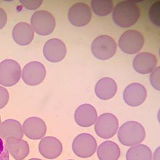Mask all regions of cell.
Returning <instances> with one entry per match:
<instances>
[{
    "label": "cell",
    "instance_id": "obj_1",
    "mask_svg": "<svg viewBox=\"0 0 160 160\" xmlns=\"http://www.w3.org/2000/svg\"><path fill=\"white\" fill-rule=\"evenodd\" d=\"M140 16V9L132 1L118 3L113 11V19L118 26L128 28L136 24Z\"/></svg>",
    "mask_w": 160,
    "mask_h": 160
},
{
    "label": "cell",
    "instance_id": "obj_2",
    "mask_svg": "<svg viewBox=\"0 0 160 160\" xmlns=\"http://www.w3.org/2000/svg\"><path fill=\"white\" fill-rule=\"evenodd\" d=\"M118 139L122 145L132 147L140 144L146 138V130L142 125L135 121L124 123L119 128Z\"/></svg>",
    "mask_w": 160,
    "mask_h": 160
},
{
    "label": "cell",
    "instance_id": "obj_3",
    "mask_svg": "<svg viewBox=\"0 0 160 160\" xmlns=\"http://www.w3.org/2000/svg\"><path fill=\"white\" fill-rule=\"evenodd\" d=\"M117 50L115 40L107 35H102L95 39L92 44V52L95 58L108 60L114 56Z\"/></svg>",
    "mask_w": 160,
    "mask_h": 160
},
{
    "label": "cell",
    "instance_id": "obj_4",
    "mask_svg": "<svg viewBox=\"0 0 160 160\" xmlns=\"http://www.w3.org/2000/svg\"><path fill=\"white\" fill-rule=\"evenodd\" d=\"M31 26L33 31L40 36H48L56 28V19L49 12L39 10L32 15Z\"/></svg>",
    "mask_w": 160,
    "mask_h": 160
},
{
    "label": "cell",
    "instance_id": "obj_5",
    "mask_svg": "<svg viewBox=\"0 0 160 160\" xmlns=\"http://www.w3.org/2000/svg\"><path fill=\"white\" fill-rule=\"evenodd\" d=\"M118 45L120 49L125 53L129 55L138 53L143 48L144 38L141 33L136 30H128L120 36Z\"/></svg>",
    "mask_w": 160,
    "mask_h": 160
},
{
    "label": "cell",
    "instance_id": "obj_6",
    "mask_svg": "<svg viewBox=\"0 0 160 160\" xmlns=\"http://www.w3.org/2000/svg\"><path fill=\"white\" fill-rule=\"evenodd\" d=\"M21 76V67L16 61L6 59L0 63V85L13 86L19 82Z\"/></svg>",
    "mask_w": 160,
    "mask_h": 160
},
{
    "label": "cell",
    "instance_id": "obj_7",
    "mask_svg": "<svg viewBox=\"0 0 160 160\" xmlns=\"http://www.w3.org/2000/svg\"><path fill=\"white\" fill-rule=\"evenodd\" d=\"M96 139L92 135L83 133L75 138L72 143V149L75 155L81 158H88L96 153Z\"/></svg>",
    "mask_w": 160,
    "mask_h": 160
},
{
    "label": "cell",
    "instance_id": "obj_8",
    "mask_svg": "<svg viewBox=\"0 0 160 160\" xmlns=\"http://www.w3.org/2000/svg\"><path fill=\"white\" fill-rule=\"evenodd\" d=\"M95 132L98 136L103 139H109L113 137L119 129V122L115 115L106 113L98 118L95 123Z\"/></svg>",
    "mask_w": 160,
    "mask_h": 160
},
{
    "label": "cell",
    "instance_id": "obj_9",
    "mask_svg": "<svg viewBox=\"0 0 160 160\" xmlns=\"http://www.w3.org/2000/svg\"><path fill=\"white\" fill-rule=\"evenodd\" d=\"M46 76V68L39 62L28 63L23 68L22 73L23 81L29 86H36L42 83Z\"/></svg>",
    "mask_w": 160,
    "mask_h": 160
},
{
    "label": "cell",
    "instance_id": "obj_10",
    "mask_svg": "<svg viewBox=\"0 0 160 160\" xmlns=\"http://www.w3.org/2000/svg\"><path fill=\"white\" fill-rule=\"evenodd\" d=\"M92 11L87 4L79 2L75 3L68 11V19L73 26L83 27L92 19Z\"/></svg>",
    "mask_w": 160,
    "mask_h": 160
},
{
    "label": "cell",
    "instance_id": "obj_11",
    "mask_svg": "<svg viewBox=\"0 0 160 160\" xmlns=\"http://www.w3.org/2000/svg\"><path fill=\"white\" fill-rule=\"evenodd\" d=\"M66 53V44L59 39H50L44 45V57L50 62L57 63L62 61Z\"/></svg>",
    "mask_w": 160,
    "mask_h": 160
},
{
    "label": "cell",
    "instance_id": "obj_12",
    "mask_svg": "<svg viewBox=\"0 0 160 160\" xmlns=\"http://www.w3.org/2000/svg\"><path fill=\"white\" fill-rule=\"evenodd\" d=\"M124 102L131 107L142 105L147 98V90L142 84L132 83L128 86L123 92Z\"/></svg>",
    "mask_w": 160,
    "mask_h": 160
},
{
    "label": "cell",
    "instance_id": "obj_13",
    "mask_svg": "<svg viewBox=\"0 0 160 160\" xmlns=\"http://www.w3.org/2000/svg\"><path fill=\"white\" fill-rule=\"evenodd\" d=\"M23 133L28 138L37 140L42 139L46 133V124L43 119L37 117L27 119L23 124Z\"/></svg>",
    "mask_w": 160,
    "mask_h": 160
},
{
    "label": "cell",
    "instance_id": "obj_14",
    "mask_svg": "<svg viewBox=\"0 0 160 160\" xmlns=\"http://www.w3.org/2000/svg\"><path fill=\"white\" fill-rule=\"evenodd\" d=\"M96 108L92 105L85 103L79 106L74 113V119L78 126L88 128L95 124L98 119Z\"/></svg>",
    "mask_w": 160,
    "mask_h": 160
},
{
    "label": "cell",
    "instance_id": "obj_15",
    "mask_svg": "<svg viewBox=\"0 0 160 160\" xmlns=\"http://www.w3.org/2000/svg\"><path fill=\"white\" fill-rule=\"evenodd\" d=\"M39 151L44 158L53 159L61 155L63 151V146L58 139L52 136H48L43 138L40 141Z\"/></svg>",
    "mask_w": 160,
    "mask_h": 160
},
{
    "label": "cell",
    "instance_id": "obj_16",
    "mask_svg": "<svg viewBox=\"0 0 160 160\" xmlns=\"http://www.w3.org/2000/svg\"><path fill=\"white\" fill-rule=\"evenodd\" d=\"M158 59L155 55L149 52H142L135 57L133 67L135 71L140 74L152 73L156 68Z\"/></svg>",
    "mask_w": 160,
    "mask_h": 160
},
{
    "label": "cell",
    "instance_id": "obj_17",
    "mask_svg": "<svg viewBox=\"0 0 160 160\" xmlns=\"http://www.w3.org/2000/svg\"><path fill=\"white\" fill-rule=\"evenodd\" d=\"M5 141L9 153L16 160H23L28 156L29 147L26 141L16 138H9Z\"/></svg>",
    "mask_w": 160,
    "mask_h": 160
},
{
    "label": "cell",
    "instance_id": "obj_18",
    "mask_svg": "<svg viewBox=\"0 0 160 160\" xmlns=\"http://www.w3.org/2000/svg\"><path fill=\"white\" fill-rule=\"evenodd\" d=\"M118 91L116 82L112 78H103L99 79L95 86V93L102 100L113 98Z\"/></svg>",
    "mask_w": 160,
    "mask_h": 160
},
{
    "label": "cell",
    "instance_id": "obj_19",
    "mask_svg": "<svg viewBox=\"0 0 160 160\" xmlns=\"http://www.w3.org/2000/svg\"><path fill=\"white\" fill-rule=\"evenodd\" d=\"M13 40L20 46H27L31 43L34 38V31L32 27L26 22L16 24L12 32Z\"/></svg>",
    "mask_w": 160,
    "mask_h": 160
},
{
    "label": "cell",
    "instance_id": "obj_20",
    "mask_svg": "<svg viewBox=\"0 0 160 160\" xmlns=\"http://www.w3.org/2000/svg\"><path fill=\"white\" fill-rule=\"evenodd\" d=\"M23 127L17 120L7 119L0 124V138L6 140L9 138L22 139Z\"/></svg>",
    "mask_w": 160,
    "mask_h": 160
},
{
    "label": "cell",
    "instance_id": "obj_21",
    "mask_svg": "<svg viewBox=\"0 0 160 160\" xmlns=\"http://www.w3.org/2000/svg\"><path fill=\"white\" fill-rule=\"evenodd\" d=\"M97 154L99 160H118L121 151L117 143L112 141H106L99 145Z\"/></svg>",
    "mask_w": 160,
    "mask_h": 160
},
{
    "label": "cell",
    "instance_id": "obj_22",
    "mask_svg": "<svg viewBox=\"0 0 160 160\" xmlns=\"http://www.w3.org/2000/svg\"><path fill=\"white\" fill-rule=\"evenodd\" d=\"M126 160H152V152L146 145L138 144L128 150Z\"/></svg>",
    "mask_w": 160,
    "mask_h": 160
},
{
    "label": "cell",
    "instance_id": "obj_23",
    "mask_svg": "<svg viewBox=\"0 0 160 160\" xmlns=\"http://www.w3.org/2000/svg\"><path fill=\"white\" fill-rule=\"evenodd\" d=\"M91 4L93 12L99 17L108 16L113 11V4L112 0H92Z\"/></svg>",
    "mask_w": 160,
    "mask_h": 160
},
{
    "label": "cell",
    "instance_id": "obj_24",
    "mask_svg": "<svg viewBox=\"0 0 160 160\" xmlns=\"http://www.w3.org/2000/svg\"><path fill=\"white\" fill-rule=\"evenodd\" d=\"M159 10H160V2H157L153 3L149 9V16L152 22L156 25V26L159 27L160 26V19H159Z\"/></svg>",
    "mask_w": 160,
    "mask_h": 160
},
{
    "label": "cell",
    "instance_id": "obj_25",
    "mask_svg": "<svg viewBox=\"0 0 160 160\" xmlns=\"http://www.w3.org/2000/svg\"><path fill=\"white\" fill-rule=\"evenodd\" d=\"M159 75H160V68L158 67L152 72L150 76V83L153 88L159 91L160 83H159Z\"/></svg>",
    "mask_w": 160,
    "mask_h": 160
},
{
    "label": "cell",
    "instance_id": "obj_26",
    "mask_svg": "<svg viewBox=\"0 0 160 160\" xmlns=\"http://www.w3.org/2000/svg\"><path fill=\"white\" fill-rule=\"evenodd\" d=\"M20 3L26 9L34 10L39 8L43 2L39 1V0H21Z\"/></svg>",
    "mask_w": 160,
    "mask_h": 160
},
{
    "label": "cell",
    "instance_id": "obj_27",
    "mask_svg": "<svg viewBox=\"0 0 160 160\" xmlns=\"http://www.w3.org/2000/svg\"><path fill=\"white\" fill-rule=\"evenodd\" d=\"M9 93L8 90L0 86V109L3 108L9 102Z\"/></svg>",
    "mask_w": 160,
    "mask_h": 160
},
{
    "label": "cell",
    "instance_id": "obj_28",
    "mask_svg": "<svg viewBox=\"0 0 160 160\" xmlns=\"http://www.w3.org/2000/svg\"><path fill=\"white\" fill-rule=\"evenodd\" d=\"M0 160H9V153L1 138H0Z\"/></svg>",
    "mask_w": 160,
    "mask_h": 160
},
{
    "label": "cell",
    "instance_id": "obj_29",
    "mask_svg": "<svg viewBox=\"0 0 160 160\" xmlns=\"http://www.w3.org/2000/svg\"><path fill=\"white\" fill-rule=\"evenodd\" d=\"M7 14L4 9L0 8V29H3L7 23Z\"/></svg>",
    "mask_w": 160,
    "mask_h": 160
},
{
    "label": "cell",
    "instance_id": "obj_30",
    "mask_svg": "<svg viewBox=\"0 0 160 160\" xmlns=\"http://www.w3.org/2000/svg\"><path fill=\"white\" fill-rule=\"evenodd\" d=\"M159 149H160V148L159 147L157 148L156 151H155L154 154H153V160H159V155H160Z\"/></svg>",
    "mask_w": 160,
    "mask_h": 160
},
{
    "label": "cell",
    "instance_id": "obj_31",
    "mask_svg": "<svg viewBox=\"0 0 160 160\" xmlns=\"http://www.w3.org/2000/svg\"><path fill=\"white\" fill-rule=\"evenodd\" d=\"M29 160H42L41 159H38V158H32V159H30Z\"/></svg>",
    "mask_w": 160,
    "mask_h": 160
},
{
    "label": "cell",
    "instance_id": "obj_32",
    "mask_svg": "<svg viewBox=\"0 0 160 160\" xmlns=\"http://www.w3.org/2000/svg\"><path fill=\"white\" fill-rule=\"evenodd\" d=\"M1 123H2L1 122V117H0V124H1Z\"/></svg>",
    "mask_w": 160,
    "mask_h": 160
},
{
    "label": "cell",
    "instance_id": "obj_33",
    "mask_svg": "<svg viewBox=\"0 0 160 160\" xmlns=\"http://www.w3.org/2000/svg\"><path fill=\"white\" fill-rule=\"evenodd\" d=\"M68 160H73V159H68Z\"/></svg>",
    "mask_w": 160,
    "mask_h": 160
}]
</instances>
